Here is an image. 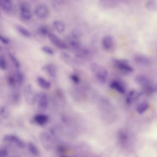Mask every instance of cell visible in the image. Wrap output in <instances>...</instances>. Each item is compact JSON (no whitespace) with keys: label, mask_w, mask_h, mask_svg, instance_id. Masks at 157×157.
<instances>
[{"label":"cell","mask_w":157,"mask_h":157,"mask_svg":"<svg viewBox=\"0 0 157 157\" xmlns=\"http://www.w3.org/2000/svg\"><path fill=\"white\" fill-rule=\"evenodd\" d=\"M90 69L98 82L102 84L106 82L108 78V71L105 67L98 63H93L91 64Z\"/></svg>","instance_id":"6da1fadb"},{"label":"cell","mask_w":157,"mask_h":157,"mask_svg":"<svg viewBox=\"0 0 157 157\" xmlns=\"http://www.w3.org/2000/svg\"><path fill=\"white\" fill-rule=\"evenodd\" d=\"M39 139L43 147L48 151H52L56 150L55 138L51 134L47 132H43L39 135Z\"/></svg>","instance_id":"7a4b0ae2"},{"label":"cell","mask_w":157,"mask_h":157,"mask_svg":"<svg viewBox=\"0 0 157 157\" xmlns=\"http://www.w3.org/2000/svg\"><path fill=\"white\" fill-rule=\"evenodd\" d=\"M24 96L25 102L29 105H33L37 101V95L31 84L25 86L24 90Z\"/></svg>","instance_id":"3957f363"},{"label":"cell","mask_w":157,"mask_h":157,"mask_svg":"<svg viewBox=\"0 0 157 157\" xmlns=\"http://www.w3.org/2000/svg\"><path fill=\"white\" fill-rule=\"evenodd\" d=\"M113 63L117 68L123 72L131 73L133 71V68L125 59H114L113 60Z\"/></svg>","instance_id":"277c9868"},{"label":"cell","mask_w":157,"mask_h":157,"mask_svg":"<svg viewBox=\"0 0 157 157\" xmlns=\"http://www.w3.org/2000/svg\"><path fill=\"white\" fill-rule=\"evenodd\" d=\"M48 36L51 43L57 48L60 49H66L68 48L67 44L61 40L55 34L50 33Z\"/></svg>","instance_id":"5b68a950"},{"label":"cell","mask_w":157,"mask_h":157,"mask_svg":"<svg viewBox=\"0 0 157 157\" xmlns=\"http://www.w3.org/2000/svg\"><path fill=\"white\" fill-rule=\"evenodd\" d=\"M4 141L9 143H13L16 145L18 147L23 149L25 147V145L24 142L21 138L13 135H7L3 138Z\"/></svg>","instance_id":"8992f818"},{"label":"cell","mask_w":157,"mask_h":157,"mask_svg":"<svg viewBox=\"0 0 157 157\" xmlns=\"http://www.w3.org/2000/svg\"><path fill=\"white\" fill-rule=\"evenodd\" d=\"M37 105L39 109L45 110L48 107L49 101L47 94L44 92H40L37 97Z\"/></svg>","instance_id":"52a82bcc"},{"label":"cell","mask_w":157,"mask_h":157,"mask_svg":"<svg viewBox=\"0 0 157 157\" xmlns=\"http://www.w3.org/2000/svg\"><path fill=\"white\" fill-rule=\"evenodd\" d=\"M133 59L136 64L143 67H148L151 64V60L150 59L146 56L141 54L135 55Z\"/></svg>","instance_id":"ba28073f"},{"label":"cell","mask_w":157,"mask_h":157,"mask_svg":"<svg viewBox=\"0 0 157 157\" xmlns=\"http://www.w3.org/2000/svg\"><path fill=\"white\" fill-rule=\"evenodd\" d=\"M103 48L106 51L113 49L115 45V40L112 36L107 35L103 38L101 42Z\"/></svg>","instance_id":"9c48e42d"},{"label":"cell","mask_w":157,"mask_h":157,"mask_svg":"<svg viewBox=\"0 0 157 157\" xmlns=\"http://www.w3.org/2000/svg\"><path fill=\"white\" fill-rule=\"evenodd\" d=\"M42 70L50 78L56 79L57 76L58 71L56 67L53 64H47L43 66Z\"/></svg>","instance_id":"30bf717a"},{"label":"cell","mask_w":157,"mask_h":157,"mask_svg":"<svg viewBox=\"0 0 157 157\" xmlns=\"http://www.w3.org/2000/svg\"><path fill=\"white\" fill-rule=\"evenodd\" d=\"M36 15L40 19H45L48 16L49 10L47 6L44 4H40L35 10Z\"/></svg>","instance_id":"8fae6325"},{"label":"cell","mask_w":157,"mask_h":157,"mask_svg":"<svg viewBox=\"0 0 157 157\" xmlns=\"http://www.w3.org/2000/svg\"><path fill=\"white\" fill-rule=\"evenodd\" d=\"M75 55L77 58L81 60H89L91 58L90 51L89 49L82 48L76 51Z\"/></svg>","instance_id":"7c38bea8"},{"label":"cell","mask_w":157,"mask_h":157,"mask_svg":"<svg viewBox=\"0 0 157 157\" xmlns=\"http://www.w3.org/2000/svg\"><path fill=\"white\" fill-rule=\"evenodd\" d=\"M140 95V93L136 90H132L127 95L126 102L128 105L132 104L138 99Z\"/></svg>","instance_id":"4fadbf2b"},{"label":"cell","mask_w":157,"mask_h":157,"mask_svg":"<svg viewBox=\"0 0 157 157\" xmlns=\"http://www.w3.org/2000/svg\"><path fill=\"white\" fill-rule=\"evenodd\" d=\"M49 117L44 114H38L33 117V121L36 124L39 126H44L48 123Z\"/></svg>","instance_id":"5bb4252c"},{"label":"cell","mask_w":157,"mask_h":157,"mask_svg":"<svg viewBox=\"0 0 157 157\" xmlns=\"http://www.w3.org/2000/svg\"><path fill=\"white\" fill-rule=\"evenodd\" d=\"M20 8L21 15L23 19L25 20H29L32 18V12L27 4L25 3H22L20 5Z\"/></svg>","instance_id":"9a60e30c"},{"label":"cell","mask_w":157,"mask_h":157,"mask_svg":"<svg viewBox=\"0 0 157 157\" xmlns=\"http://www.w3.org/2000/svg\"><path fill=\"white\" fill-rule=\"evenodd\" d=\"M135 81L137 83L143 86L145 88L151 86V82L150 80L145 75H138L136 77Z\"/></svg>","instance_id":"2e32d148"},{"label":"cell","mask_w":157,"mask_h":157,"mask_svg":"<svg viewBox=\"0 0 157 157\" xmlns=\"http://www.w3.org/2000/svg\"><path fill=\"white\" fill-rule=\"evenodd\" d=\"M110 87L113 90L117 91L121 94L125 93L126 90L124 86L120 82L117 80H113L110 83Z\"/></svg>","instance_id":"e0dca14e"},{"label":"cell","mask_w":157,"mask_h":157,"mask_svg":"<svg viewBox=\"0 0 157 157\" xmlns=\"http://www.w3.org/2000/svg\"><path fill=\"white\" fill-rule=\"evenodd\" d=\"M36 82H37L38 85L44 90H48L51 87V82L43 77H37L36 78Z\"/></svg>","instance_id":"ac0fdd59"},{"label":"cell","mask_w":157,"mask_h":157,"mask_svg":"<svg viewBox=\"0 0 157 157\" xmlns=\"http://www.w3.org/2000/svg\"><path fill=\"white\" fill-rule=\"evenodd\" d=\"M60 57L62 60L67 64H78V60L73 59L71 57L70 55H69L66 52H63L60 53Z\"/></svg>","instance_id":"d6986e66"},{"label":"cell","mask_w":157,"mask_h":157,"mask_svg":"<svg viewBox=\"0 0 157 157\" xmlns=\"http://www.w3.org/2000/svg\"><path fill=\"white\" fill-rule=\"evenodd\" d=\"M13 75L16 78L17 83L19 86H21L24 82L25 77L23 72L20 69H15L13 72Z\"/></svg>","instance_id":"ffe728a7"},{"label":"cell","mask_w":157,"mask_h":157,"mask_svg":"<svg viewBox=\"0 0 157 157\" xmlns=\"http://www.w3.org/2000/svg\"><path fill=\"white\" fill-rule=\"evenodd\" d=\"M0 6L3 10L9 12L12 9L11 0H0Z\"/></svg>","instance_id":"44dd1931"},{"label":"cell","mask_w":157,"mask_h":157,"mask_svg":"<svg viewBox=\"0 0 157 157\" xmlns=\"http://www.w3.org/2000/svg\"><path fill=\"white\" fill-rule=\"evenodd\" d=\"M67 44L68 46L70 47L75 52L81 48L80 43L78 40L72 38V37L69 40L68 44Z\"/></svg>","instance_id":"7402d4cb"},{"label":"cell","mask_w":157,"mask_h":157,"mask_svg":"<svg viewBox=\"0 0 157 157\" xmlns=\"http://www.w3.org/2000/svg\"><path fill=\"white\" fill-rule=\"evenodd\" d=\"M11 92L10 93V99L14 103H18L20 101L21 98V94L20 91L18 88L12 89Z\"/></svg>","instance_id":"603a6c76"},{"label":"cell","mask_w":157,"mask_h":157,"mask_svg":"<svg viewBox=\"0 0 157 157\" xmlns=\"http://www.w3.org/2000/svg\"><path fill=\"white\" fill-rule=\"evenodd\" d=\"M27 148L29 152L35 156H38L40 155L39 149L33 142H29L27 144Z\"/></svg>","instance_id":"cb8c5ba5"},{"label":"cell","mask_w":157,"mask_h":157,"mask_svg":"<svg viewBox=\"0 0 157 157\" xmlns=\"http://www.w3.org/2000/svg\"><path fill=\"white\" fill-rule=\"evenodd\" d=\"M53 25L57 32L60 33H64L66 30V25L61 21H55L53 23Z\"/></svg>","instance_id":"d4e9b609"},{"label":"cell","mask_w":157,"mask_h":157,"mask_svg":"<svg viewBox=\"0 0 157 157\" xmlns=\"http://www.w3.org/2000/svg\"><path fill=\"white\" fill-rule=\"evenodd\" d=\"M149 107V105L147 102H142L139 104L136 108V110L138 113L142 114L147 110Z\"/></svg>","instance_id":"484cf974"},{"label":"cell","mask_w":157,"mask_h":157,"mask_svg":"<svg viewBox=\"0 0 157 157\" xmlns=\"http://www.w3.org/2000/svg\"><path fill=\"white\" fill-rule=\"evenodd\" d=\"M146 7L150 11H157V2L156 0H148L146 3Z\"/></svg>","instance_id":"4316f807"},{"label":"cell","mask_w":157,"mask_h":157,"mask_svg":"<svg viewBox=\"0 0 157 157\" xmlns=\"http://www.w3.org/2000/svg\"><path fill=\"white\" fill-rule=\"evenodd\" d=\"M16 30L18 33L23 36L26 37H30L32 36V33L27 29L21 25H17L16 26Z\"/></svg>","instance_id":"83f0119b"},{"label":"cell","mask_w":157,"mask_h":157,"mask_svg":"<svg viewBox=\"0 0 157 157\" xmlns=\"http://www.w3.org/2000/svg\"><path fill=\"white\" fill-rule=\"evenodd\" d=\"M9 56L10 60L14 68L20 69L21 68V63L16 57L11 53L9 54Z\"/></svg>","instance_id":"f1b7e54d"},{"label":"cell","mask_w":157,"mask_h":157,"mask_svg":"<svg viewBox=\"0 0 157 157\" xmlns=\"http://www.w3.org/2000/svg\"><path fill=\"white\" fill-rule=\"evenodd\" d=\"M10 109L5 105L2 106L1 109V113H0L1 117H2L3 119H7L10 117Z\"/></svg>","instance_id":"f546056e"},{"label":"cell","mask_w":157,"mask_h":157,"mask_svg":"<svg viewBox=\"0 0 157 157\" xmlns=\"http://www.w3.org/2000/svg\"><path fill=\"white\" fill-rule=\"evenodd\" d=\"M7 63L6 59H5V58L2 56H0V68L1 69L2 71H5L7 70Z\"/></svg>","instance_id":"4dcf8cb0"},{"label":"cell","mask_w":157,"mask_h":157,"mask_svg":"<svg viewBox=\"0 0 157 157\" xmlns=\"http://www.w3.org/2000/svg\"><path fill=\"white\" fill-rule=\"evenodd\" d=\"M42 50L44 53L49 56H53L55 54L54 50L50 47L45 46L42 48Z\"/></svg>","instance_id":"1f68e13d"},{"label":"cell","mask_w":157,"mask_h":157,"mask_svg":"<svg viewBox=\"0 0 157 157\" xmlns=\"http://www.w3.org/2000/svg\"><path fill=\"white\" fill-rule=\"evenodd\" d=\"M70 79L71 81L76 84H78L80 82L81 79L79 76L76 74H72L70 75Z\"/></svg>","instance_id":"d6a6232c"},{"label":"cell","mask_w":157,"mask_h":157,"mask_svg":"<svg viewBox=\"0 0 157 157\" xmlns=\"http://www.w3.org/2000/svg\"><path fill=\"white\" fill-rule=\"evenodd\" d=\"M127 133L124 130H121L119 131V133H118V137H119V139L124 141L127 139Z\"/></svg>","instance_id":"836d02e7"},{"label":"cell","mask_w":157,"mask_h":157,"mask_svg":"<svg viewBox=\"0 0 157 157\" xmlns=\"http://www.w3.org/2000/svg\"><path fill=\"white\" fill-rule=\"evenodd\" d=\"M39 32L41 35L45 36L47 35L48 36V35L50 33L48 29L45 26H41V27H40L39 29Z\"/></svg>","instance_id":"e575fe53"},{"label":"cell","mask_w":157,"mask_h":157,"mask_svg":"<svg viewBox=\"0 0 157 157\" xmlns=\"http://www.w3.org/2000/svg\"><path fill=\"white\" fill-rule=\"evenodd\" d=\"M81 36V33L78 30H73L71 33V37L78 40Z\"/></svg>","instance_id":"d590c367"},{"label":"cell","mask_w":157,"mask_h":157,"mask_svg":"<svg viewBox=\"0 0 157 157\" xmlns=\"http://www.w3.org/2000/svg\"><path fill=\"white\" fill-rule=\"evenodd\" d=\"M9 154V151L6 148H1L0 149V157H7Z\"/></svg>","instance_id":"8d00e7d4"},{"label":"cell","mask_w":157,"mask_h":157,"mask_svg":"<svg viewBox=\"0 0 157 157\" xmlns=\"http://www.w3.org/2000/svg\"><path fill=\"white\" fill-rule=\"evenodd\" d=\"M0 40L2 44H8L9 42H10V40H9V38L2 35H1V36H0Z\"/></svg>","instance_id":"74e56055"}]
</instances>
